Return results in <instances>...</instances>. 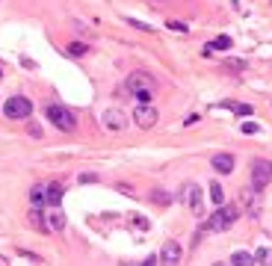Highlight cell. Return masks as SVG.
<instances>
[{
  "instance_id": "obj_1",
  "label": "cell",
  "mask_w": 272,
  "mask_h": 266,
  "mask_svg": "<svg viewBox=\"0 0 272 266\" xmlns=\"http://www.w3.org/2000/svg\"><path fill=\"white\" fill-rule=\"evenodd\" d=\"M237 219H240V207H237V204H222L219 210L207 219L204 231H216V234H219V231H228Z\"/></svg>"
},
{
  "instance_id": "obj_2",
  "label": "cell",
  "mask_w": 272,
  "mask_h": 266,
  "mask_svg": "<svg viewBox=\"0 0 272 266\" xmlns=\"http://www.w3.org/2000/svg\"><path fill=\"white\" fill-rule=\"evenodd\" d=\"M48 119H51V124H56L62 133H71L74 127H77V116L68 109V106H62V104H48Z\"/></svg>"
},
{
  "instance_id": "obj_3",
  "label": "cell",
  "mask_w": 272,
  "mask_h": 266,
  "mask_svg": "<svg viewBox=\"0 0 272 266\" xmlns=\"http://www.w3.org/2000/svg\"><path fill=\"white\" fill-rule=\"evenodd\" d=\"M272 183V163L269 160H252V186L257 193Z\"/></svg>"
},
{
  "instance_id": "obj_4",
  "label": "cell",
  "mask_w": 272,
  "mask_h": 266,
  "mask_svg": "<svg viewBox=\"0 0 272 266\" xmlns=\"http://www.w3.org/2000/svg\"><path fill=\"white\" fill-rule=\"evenodd\" d=\"M30 112H33V101L24 98V95H15V98H9L3 104V116L6 119H27Z\"/></svg>"
},
{
  "instance_id": "obj_5",
  "label": "cell",
  "mask_w": 272,
  "mask_h": 266,
  "mask_svg": "<svg viewBox=\"0 0 272 266\" xmlns=\"http://www.w3.org/2000/svg\"><path fill=\"white\" fill-rule=\"evenodd\" d=\"M127 92L130 95H145V92H154V77L151 74H145V71H133L130 77H127Z\"/></svg>"
},
{
  "instance_id": "obj_6",
  "label": "cell",
  "mask_w": 272,
  "mask_h": 266,
  "mask_svg": "<svg viewBox=\"0 0 272 266\" xmlns=\"http://www.w3.org/2000/svg\"><path fill=\"white\" fill-rule=\"evenodd\" d=\"M157 109H154L151 104H139L133 109V122H136V127H142V130H151L154 124H157Z\"/></svg>"
},
{
  "instance_id": "obj_7",
  "label": "cell",
  "mask_w": 272,
  "mask_h": 266,
  "mask_svg": "<svg viewBox=\"0 0 272 266\" xmlns=\"http://www.w3.org/2000/svg\"><path fill=\"white\" fill-rule=\"evenodd\" d=\"M181 201H184L195 216H201V189H198V183H184V189H181Z\"/></svg>"
},
{
  "instance_id": "obj_8",
  "label": "cell",
  "mask_w": 272,
  "mask_h": 266,
  "mask_svg": "<svg viewBox=\"0 0 272 266\" xmlns=\"http://www.w3.org/2000/svg\"><path fill=\"white\" fill-rule=\"evenodd\" d=\"M181 257H184V248L175 240H169L166 246L160 248V263L163 266H181Z\"/></svg>"
},
{
  "instance_id": "obj_9",
  "label": "cell",
  "mask_w": 272,
  "mask_h": 266,
  "mask_svg": "<svg viewBox=\"0 0 272 266\" xmlns=\"http://www.w3.org/2000/svg\"><path fill=\"white\" fill-rule=\"evenodd\" d=\"M240 201H243V207H246V213H249L252 219L260 216V195H257L255 186H246V189L240 193Z\"/></svg>"
},
{
  "instance_id": "obj_10",
  "label": "cell",
  "mask_w": 272,
  "mask_h": 266,
  "mask_svg": "<svg viewBox=\"0 0 272 266\" xmlns=\"http://www.w3.org/2000/svg\"><path fill=\"white\" fill-rule=\"evenodd\" d=\"M101 122H104V127H107V130H124L127 116H124L121 109H116V106H113V109H107V112L101 116Z\"/></svg>"
},
{
  "instance_id": "obj_11",
  "label": "cell",
  "mask_w": 272,
  "mask_h": 266,
  "mask_svg": "<svg viewBox=\"0 0 272 266\" xmlns=\"http://www.w3.org/2000/svg\"><path fill=\"white\" fill-rule=\"evenodd\" d=\"M210 166H213V172H219V175H231V172H234V157H231V154H213Z\"/></svg>"
},
{
  "instance_id": "obj_12",
  "label": "cell",
  "mask_w": 272,
  "mask_h": 266,
  "mask_svg": "<svg viewBox=\"0 0 272 266\" xmlns=\"http://www.w3.org/2000/svg\"><path fill=\"white\" fill-rule=\"evenodd\" d=\"M62 195H65L62 183H48V186H45V201H48L51 207H59V204H62Z\"/></svg>"
},
{
  "instance_id": "obj_13",
  "label": "cell",
  "mask_w": 272,
  "mask_h": 266,
  "mask_svg": "<svg viewBox=\"0 0 272 266\" xmlns=\"http://www.w3.org/2000/svg\"><path fill=\"white\" fill-rule=\"evenodd\" d=\"M45 219H48V228H51V231H62V228H65V213L59 210V207H53Z\"/></svg>"
},
{
  "instance_id": "obj_14",
  "label": "cell",
  "mask_w": 272,
  "mask_h": 266,
  "mask_svg": "<svg viewBox=\"0 0 272 266\" xmlns=\"http://www.w3.org/2000/svg\"><path fill=\"white\" fill-rule=\"evenodd\" d=\"M231 266H255V254H249V251H234V254H231Z\"/></svg>"
},
{
  "instance_id": "obj_15",
  "label": "cell",
  "mask_w": 272,
  "mask_h": 266,
  "mask_svg": "<svg viewBox=\"0 0 272 266\" xmlns=\"http://www.w3.org/2000/svg\"><path fill=\"white\" fill-rule=\"evenodd\" d=\"M30 225H33L36 231H42V234L51 231V228H48V222H45V216H42V210H36V207L30 210Z\"/></svg>"
},
{
  "instance_id": "obj_16",
  "label": "cell",
  "mask_w": 272,
  "mask_h": 266,
  "mask_svg": "<svg viewBox=\"0 0 272 266\" xmlns=\"http://www.w3.org/2000/svg\"><path fill=\"white\" fill-rule=\"evenodd\" d=\"M30 204H33L36 210L45 204V183H36L33 189H30Z\"/></svg>"
},
{
  "instance_id": "obj_17",
  "label": "cell",
  "mask_w": 272,
  "mask_h": 266,
  "mask_svg": "<svg viewBox=\"0 0 272 266\" xmlns=\"http://www.w3.org/2000/svg\"><path fill=\"white\" fill-rule=\"evenodd\" d=\"M210 201H213L216 207L225 204V193H222V183H219V180H213V183H210Z\"/></svg>"
},
{
  "instance_id": "obj_18",
  "label": "cell",
  "mask_w": 272,
  "mask_h": 266,
  "mask_svg": "<svg viewBox=\"0 0 272 266\" xmlns=\"http://www.w3.org/2000/svg\"><path fill=\"white\" fill-rule=\"evenodd\" d=\"M68 53H71V56H86V53H89V45H86V42H71V45H68Z\"/></svg>"
},
{
  "instance_id": "obj_19",
  "label": "cell",
  "mask_w": 272,
  "mask_h": 266,
  "mask_svg": "<svg viewBox=\"0 0 272 266\" xmlns=\"http://www.w3.org/2000/svg\"><path fill=\"white\" fill-rule=\"evenodd\" d=\"M222 106H228V109H234L237 116H252V106H249V104H231V101H225Z\"/></svg>"
},
{
  "instance_id": "obj_20",
  "label": "cell",
  "mask_w": 272,
  "mask_h": 266,
  "mask_svg": "<svg viewBox=\"0 0 272 266\" xmlns=\"http://www.w3.org/2000/svg\"><path fill=\"white\" fill-rule=\"evenodd\" d=\"M210 48H213V51H228V48H231V39H228V35H219V39H213Z\"/></svg>"
},
{
  "instance_id": "obj_21",
  "label": "cell",
  "mask_w": 272,
  "mask_h": 266,
  "mask_svg": "<svg viewBox=\"0 0 272 266\" xmlns=\"http://www.w3.org/2000/svg\"><path fill=\"white\" fill-rule=\"evenodd\" d=\"M151 201H154V204H169L172 198H169V193H163V189H154V193H151Z\"/></svg>"
},
{
  "instance_id": "obj_22",
  "label": "cell",
  "mask_w": 272,
  "mask_h": 266,
  "mask_svg": "<svg viewBox=\"0 0 272 266\" xmlns=\"http://www.w3.org/2000/svg\"><path fill=\"white\" fill-rule=\"evenodd\" d=\"M127 24L136 27V30H142V33H151V24H145V21H136V18H127Z\"/></svg>"
},
{
  "instance_id": "obj_23",
  "label": "cell",
  "mask_w": 272,
  "mask_h": 266,
  "mask_svg": "<svg viewBox=\"0 0 272 266\" xmlns=\"http://www.w3.org/2000/svg\"><path fill=\"white\" fill-rule=\"evenodd\" d=\"M166 27H169V30H175V33H189V27L184 24V21H169Z\"/></svg>"
},
{
  "instance_id": "obj_24",
  "label": "cell",
  "mask_w": 272,
  "mask_h": 266,
  "mask_svg": "<svg viewBox=\"0 0 272 266\" xmlns=\"http://www.w3.org/2000/svg\"><path fill=\"white\" fill-rule=\"evenodd\" d=\"M27 133H30V136H36V139H39V136H42V127H39V124H36V122H30V124H27Z\"/></svg>"
},
{
  "instance_id": "obj_25",
  "label": "cell",
  "mask_w": 272,
  "mask_h": 266,
  "mask_svg": "<svg viewBox=\"0 0 272 266\" xmlns=\"http://www.w3.org/2000/svg\"><path fill=\"white\" fill-rule=\"evenodd\" d=\"M95 180H98L95 172H83V175H80V183H95Z\"/></svg>"
},
{
  "instance_id": "obj_26",
  "label": "cell",
  "mask_w": 272,
  "mask_h": 266,
  "mask_svg": "<svg viewBox=\"0 0 272 266\" xmlns=\"http://www.w3.org/2000/svg\"><path fill=\"white\" fill-rule=\"evenodd\" d=\"M228 68H234V71H243V68H246V62H243V59H228Z\"/></svg>"
},
{
  "instance_id": "obj_27",
  "label": "cell",
  "mask_w": 272,
  "mask_h": 266,
  "mask_svg": "<svg viewBox=\"0 0 272 266\" xmlns=\"http://www.w3.org/2000/svg\"><path fill=\"white\" fill-rule=\"evenodd\" d=\"M257 130H260V127H257L255 122H246V124H243V133H257Z\"/></svg>"
},
{
  "instance_id": "obj_28",
  "label": "cell",
  "mask_w": 272,
  "mask_h": 266,
  "mask_svg": "<svg viewBox=\"0 0 272 266\" xmlns=\"http://www.w3.org/2000/svg\"><path fill=\"white\" fill-rule=\"evenodd\" d=\"M133 225H136V228H142V231L148 228V222H145V219H142V216H133Z\"/></svg>"
},
{
  "instance_id": "obj_29",
  "label": "cell",
  "mask_w": 272,
  "mask_h": 266,
  "mask_svg": "<svg viewBox=\"0 0 272 266\" xmlns=\"http://www.w3.org/2000/svg\"><path fill=\"white\" fill-rule=\"evenodd\" d=\"M266 257H269V251H266V248H260V251L255 254V260H266Z\"/></svg>"
},
{
  "instance_id": "obj_30",
  "label": "cell",
  "mask_w": 272,
  "mask_h": 266,
  "mask_svg": "<svg viewBox=\"0 0 272 266\" xmlns=\"http://www.w3.org/2000/svg\"><path fill=\"white\" fill-rule=\"evenodd\" d=\"M139 266H157V257H148V260H142Z\"/></svg>"
},
{
  "instance_id": "obj_31",
  "label": "cell",
  "mask_w": 272,
  "mask_h": 266,
  "mask_svg": "<svg viewBox=\"0 0 272 266\" xmlns=\"http://www.w3.org/2000/svg\"><path fill=\"white\" fill-rule=\"evenodd\" d=\"M213 266H228V263H213Z\"/></svg>"
},
{
  "instance_id": "obj_32",
  "label": "cell",
  "mask_w": 272,
  "mask_h": 266,
  "mask_svg": "<svg viewBox=\"0 0 272 266\" xmlns=\"http://www.w3.org/2000/svg\"><path fill=\"white\" fill-rule=\"evenodd\" d=\"M0 77H3V74H0Z\"/></svg>"
}]
</instances>
